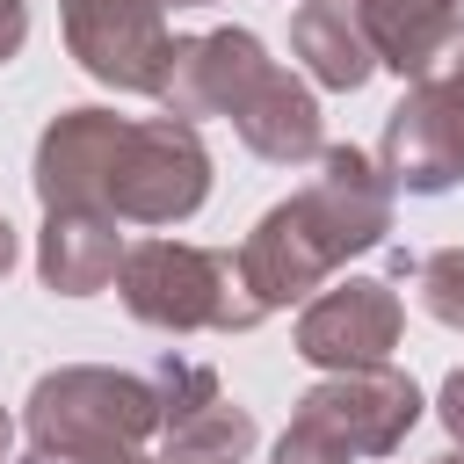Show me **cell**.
<instances>
[{
  "label": "cell",
  "mask_w": 464,
  "mask_h": 464,
  "mask_svg": "<svg viewBox=\"0 0 464 464\" xmlns=\"http://www.w3.org/2000/svg\"><path fill=\"white\" fill-rule=\"evenodd\" d=\"M297 203H304L312 232L334 246L341 268H348L355 254L384 246V232H392V181H384L377 160L355 152V145H326V152L312 160V181L297 188Z\"/></svg>",
  "instance_id": "cell-9"
},
{
  "label": "cell",
  "mask_w": 464,
  "mask_h": 464,
  "mask_svg": "<svg viewBox=\"0 0 464 464\" xmlns=\"http://www.w3.org/2000/svg\"><path fill=\"white\" fill-rule=\"evenodd\" d=\"M116 297L152 334H254L268 319L239 283V261L196 239H138L116 268Z\"/></svg>",
  "instance_id": "cell-1"
},
{
  "label": "cell",
  "mask_w": 464,
  "mask_h": 464,
  "mask_svg": "<svg viewBox=\"0 0 464 464\" xmlns=\"http://www.w3.org/2000/svg\"><path fill=\"white\" fill-rule=\"evenodd\" d=\"M239 283L254 290V304L261 312H283V304H312L326 283H334V246L312 232V218H304V203L297 196H283V203H268L261 218H254V232L239 239Z\"/></svg>",
  "instance_id": "cell-10"
},
{
  "label": "cell",
  "mask_w": 464,
  "mask_h": 464,
  "mask_svg": "<svg viewBox=\"0 0 464 464\" xmlns=\"http://www.w3.org/2000/svg\"><path fill=\"white\" fill-rule=\"evenodd\" d=\"M290 51H297L304 80L326 87V94H355L377 72V51H370L362 22L348 14V0H304L290 14Z\"/></svg>",
  "instance_id": "cell-15"
},
{
  "label": "cell",
  "mask_w": 464,
  "mask_h": 464,
  "mask_svg": "<svg viewBox=\"0 0 464 464\" xmlns=\"http://www.w3.org/2000/svg\"><path fill=\"white\" fill-rule=\"evenodd\" d=\"M22 464H72V457H44V450H29V457H22Z\"/></svg>",
  "instance_id": "cell-25"
},
{
  "label": "cell",
  "mask_w": 464,
  "mask_h": 464,
  "mask_svg": "<svg viewBox=\"0 0 464 464\" xmlns=\"http://www.w3.org/2000/svg\"><path fill=\"white\" fill-rule=\"evenodd\" d=\"M14 254H22V239H14V225H7V218H0V276H7V268H14Z\"/></svg>",
  "instance_id": "cell-23"
},
{
  "label": "cell",
  "mask_w": 464,
  "mask_h": 464,
  "mask_svg": "<svg viewBox=\"0 0 464 464\" xmlns=\"http://www.w3.org/2000/svg\"><path fill=\"white\" fill-rule=\"evenodd\" d=\"M435 464H464V450H450V457H435Z\"/></svg>",
  "instance_id": "cell-27"
},
{
  "label": "cell",
  "mask_w": 464,
  "mask_h": 464,
  "mask_svg": "<svg viewBox=\"0 0 464 464\" xmlns=\"http://www.w3.org/2000/svg\"><path fill=\"white\" fill-rule=\"evenodd\" d=\"M406 334V304L392 283L377 276H348V283H326L304 312H297V355L312 370H370V362H392Z\"/></svg>",
  "instance_id": "cell-7"
},
{
  "label": "cell",
  "mask_w": 464,
  "mask_h": 464,
  "mask_svg": "<svg viewBox=\"0 0 464 464\" xmlns=\"http://www.w3.org/2000/svg\"><path fill=\"white\" fill-rule=\"evenodd\" d=\"M210 203V152L196 138V123L181 116H130L116 138V167L102 188V210L116 225H188Z\"/></svg>",
  "instance_id": "cell-4"
},
{
  "label": "cell",
  "mask_w": 464,
  "mask_h": 464,
  "mask_svg": "<svg viewBox=\"0 0 464 464\" xmlns=\"http://www.w3.org/2000/svg\"><path fill=\"white\" fill-rule=\"evenodd\" d=\"M72 464H160V457H145V450H94V457H72Z\"/></svg>",
  "instance_id": "cell-22"
},
{
  "label": "cell",
  "mask_w": 464,
  "mask_h": 464,
  "mask_svg": "<svg viewBox=\"0 0 464 464\" xmlns=\"http://www.w3.org/2000/svg\"><path fill=\"white\" fill-rule=\"evenodd\" d=\"M348 14L362 22L377 65H392L399 80H420L442 58V44L464 29L457 0H348Z\"/></svg>",
  "instance_id": "cell-14"
},
{
  "label": "cell",
  "mask_w": 464,
  "mask_h": 464,
  "mask_svg": "<svg viewBox=\"0 0 464 464\" xmlns=\"http://www.w3.org/2000/svg\"><path fill=\"white\" fill-rule=\"evenodd\" d=\"M22 44H29V7H22V0H0V65H7Z\"/></svg>",
  "instance_id": "cell-21"
},
{
  "label": "cell",
  "mask_w": 464,
  "mask_h": 464,
  "mask_svg": "<svg viewBox=\"0 0 464 464\" xmlns=\"http://www.w3.org/2000/svg\"><path fill=\"white\" fill-rule=\"evenodd\" d=\"M130 116L116 109H58L36 138V160H29V188L44 210H102V188H109V167H116V138H123Z\"/></svg>",
  "instance_id": "cell-11"
},
{
  "label": "cell",
  "mask_w": 464,
  "mask_h": 464,
  "mask_svg": "<svg viewBox=\"0 0 464 464\" xmlns=\"http://www.w3.org/2000/svg\"><path fill=\"white\" fill-rule=\"evenodd\" d=\"M268 65L276 58H268V44L254 29H196V36H174L152 102H160V116H181V123L232 116Z\"/></svg>",
  "instance_id": "cell-8"
},
{
  "label": "cell",
  "mask_w": 464,
  "mask_h": 464,
  "mask_svg": "<svg viewBox=\"0 0 464 464\" xmlns=\"http://www.w3.org/2000/svg\"><path fill=\"white\" fill-rule=\"evenodd\" d=\"M254 435H261L254 413L218 392L210 406H196V413H181L174 428H160V464H246Z\"/></svg>",
  "instance_id": "cell-16"
},
{
  "label": "cell",
  "mask_w": 464,
  "mask_h": 464,
  "mask_svg": "<svg viewBox=\"0 0 464 464\" xmlns=\"http://www.w3.org/2000/svg\"><path fill=\"white\" fill-rule=\"evenodd\" d=\"M268 464H355L326 428H312V420H297L290 413V428L276 435V450H268Z\"/></svg>",
  "instance_id": "cell-19"
},
{
  "label": "cell",
  "mask_w": 464,
  "mask_h": 464,
  "mask_svg": "<svg viewBox=\"0 0 464 464\" xmlns=\"http://www.w3.org/2000/svg\"><path fill=\"white\" fill-rule=\"evenodd\" d=\"M65 22V51L80 58L87 80L116 87V94H160L167 72V0H58Z\"/></svg>",
  "instance_id": "cell-5"
},
{
  "label": "cell",
  "mask_w": 464,
  "mask_h": 464,
  "mask_svg": "<svg viewBox=\"0 0 464 464\" xmlns=\"http://www.w3.org/2000/svg\"><path fill=\"white\" fill-rule=\"evenodd\" d=\"M435 420L450 428V442L464 450V370H450L442 377V392H435Z\"/></svg>",
  "instance_id": "cell-20"
},
{
  "label": "cell",
  "mask_w": 464,
  "mask_h": 464,
  "mask_svg": "<svg viewBox=\"0 0 464 464\" xmlns=\"http://www.w3.org/2000/svg\"><path fill=\"white\" fill-rule=\"evenodd\" d=\"M232 130H239V145H246L254 160H268V167H312V160L326 152V116H319L312 80H297V72H283V65H268V72L246 87V102L232 109Z\"/></svg>",
  "instance_id": "cell-12"
},
{
  "label": "cell",
  "mask_w": 464,
  "mask_h": 464,
  "mask_svg": "<svg viewBox=\"0 0 464 464\" xmlns=\"http://www.w3.org/2000/svg\"><path fill=\"white\" fill-rule=\"evenodd\" d=\"M130 239L109 210H44V232H36V276L44 290L58 297H94L116 283Z\"/></svg>",
  "instance_id": "cell-13"
},
{
  "label": "cell",
  "mask_w": 464,
  "mask_h": 464,
  "mask_svg": "<svg viewBox=\"0 0 464 464\" xmlns=\"http://www.w3.org/2000/svg\"><path fill=\"white\" fill-rule=\"evenodd\" d=\"M22 428L44 457H94V450H145V435H160V406L152 384L130 370H102V362H65L51 377L29 384L22 399Z\"/></svg>",
  "instance_id": "cell-2"
},
{
  "label": "cell",
  "mask_w": 464,
  "mask_h": 464,
  "mask_svg": "<svg viewBox=\"0 0 464 464\" xmlns=\"http://www.w3.org/2000/svg\"><path fill=\"white\" fill-rule=\"evenodd\" d=\"M7 442H14V420H7V406H0V464H7Z\"/></svg>",
  "instance_id": "cell-24"
},
{
  "label": "cell",
  "mask_w": 464,
  "mask_h": 464,
  "mask_svg": "<svg viewBox=\"0 0 464 464\" xmlns=\"http://www.w3.org/2000/svg\"><path fill=\"white\" fill-rule=\"evenodd\" d=\"M152 384V406H160V428H174L181 413H196V406H210L225 384H218V370L210 362H188V355H160V370L145 377Z\"/></svg>",
  "instance_id": "cell-17"
},
{
  "label": "cell",
  "mask_w": 464,
  "mask_h": 464,
  "mask_svg": "<svg viewBox=\"0 0 464 464\" xmlns=\"http://www.w3.org/2000/svg\"><path fill=\"white\" fill-rule=\"evenodd\" d=\"M167 7H210V0H167Z\"/></svg>",
  "instance_id": "cell-26"
},
{
  "label": "cell",
  "mask_w": 464,
  "mask_h": 464,
  "mask_svg": "<svg viewBox=\"0 0 464 464\" xmlns=\"http://www.w3.org/2000/svg\"><path fill=\"white\" fill-rule=\"evenodd\" d=\"M377 174L392 181V196H450L464 181V29L420 80H406L377 138Z\"/></svg>",
  "instance_id": "cell-3"
},
{
  "label": "cell",
  "mask_w": 464,
  "mask_h": 464,
  "mask_svg": "<svg viewBox=\"0 0 464 464\" xmlns=\"http://www.w3.org/2000/svg\"><path fill=\"white\" fill-rule=\"evenodd\" d=\"M413 290H420V312L442 319L450 334H464V246H435L413 261Z\"/></svg>",
  "instance_id": "cell-18"
},
{
  "label": "cell",
  "mask_w": 464,
  "mask_h": 464,
  "mask_svg": "<svg viewBox=\"0 0 464 464\" xmlns=\"http://www.w3.org/2000/svg\"><path fill=\"white\" fill-rule=\"evenodd\" d=\"M420 406H428V399H420V384H413L406 370L370 362V370H334V377H319V384L297 399V420L326 428L348 457H392V450L413 435Z\"/></svg>",
  "instance_id": "cell-6"
}]
</instances>
